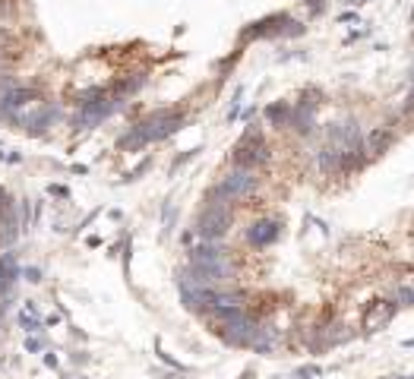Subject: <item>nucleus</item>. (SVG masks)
Segmentation results:
<instances>
[{"instance_id":"f8f14e48","label":"nucleus","mask_w":414,"mask_h":379,"mask_svg":"<svg viewBox=\"0 0 414 379\" xmlns=\"http://www.w3.org/2000/svg\"><path fill=\"white\" fill-rule=\"evenodd\" d=\"M389 142H392V130H389V126H379V130H373V133L367 136V142H364V152H367V158L370 155H379V152H383Z\"/></svg>"},{"instance_id":"1a4fd4ad","label":"nucleus","mask_w":414,"mask_h":379,"mask_svg":"<svg viewBox=\"0 0 414 379\" xmlns=\"http://www.w3.org/2000/svg\"><path fill=\"white\" fill-rule=\"evenodd\" d=\"M288 126H294L301 136H310L313 126H317V117H313V108H304V104H294L291 117H288Z\"/></svg>"},{"instance_id":"39448f33","label":"nucleus","mask_w":414,"mask_h":379,"mask_svg":"<svg viewBox=\"0 0 414 379\" xmlns=\"http://www.w3.org/2000/svg\"><path fill=\"white\" fill-rule=\"evenodd\" d=\"M326 139H329V146H335V149H342V152L361 149L364 146L361 126L354 124V120H335V124H329L326 126Z\"/></svg>"},{"instance_id":"9d476101","label":"nucleus","mask_w":414,"mask_h":379,"mask_svg":"<svg viewBox=\"0 0 414 379\" xmlns=\"http://www.w3.org/2000/svg\"><path fill=\"white\" fill-rule=\"evenodd\" d=\"M275 342H279V332H275V329H272V326H256L250 348L259 351V354H269V351L275 348Z\"/></svg>"},{"instance_id":"9b49d317","label":"nucleus","mask_w":414,"mask_h":379,"mask_svg":"<svg viewBox=\"0 0 414 379\" xmlns=\"http://www.w3.org/2000/svg\"><path fill=\"white\" fill-rule=\"evenodd\" d=\"M339 162H342V149H335V146H329V142L317 152V168L323 174H335L339 171Z\"/></svg>"},{"instance_id":"423d86ee","label":"nucleus","mask_w":414,"mask_h":379,"mask_svg":"<svg viewBox=\"0 0 414 379\" xmlns=\"http://www.w3.org/2000/svg\"><path fill=\"white\" fill-rule=\"evenodd\" d=\"M54 120H57V108H51V104H29V111H19L16 124L23 126L26 133H45Z\"/></svg>"},{"instance_id":"0eeeda50","label":"nucleus","mask_w":414,"mask_h":379,"mask_svg":"<svg viewBox=\"0 0 414 379\" xmlns=\"http://www.w3.org/2000/svg\"><path fill=\"white\" fill-rule=\"evenodd\" d=\"M399 304L395 300H377V304H370V310L364 313V332H379L392 322Z\"/></svg>"},{"instance_id":"7ed1b4c3","label":"nucleus","mask_w":414,"mask_h":379,"mask_svg":"<svg viewBox=\"0 0 414 379\" xmlns=\"http://www.w3.org/2000/svg\"><path fill=\"white\" fill-rule=\"evenodd\" d=\"M231 228V206L228 202H209L196 222V234L203 240H221Z\"/></svg>"},{"instance_id":"ddd939ff","label":"nucleus","mask_w":414,"mask_h":379,"mask_svg":"<svg viewBox=\"0 0 414 379\" xmlns=\"http://www.w3.org/2000/svg\"><path fill=\"white\" fill-rule=\"evenodd\" d=\"M266 117H269L272 126H288V117H291V104H285V101L272 104V108H266Z\"/></svg>"},{"instance_id":"4468645a","label":"nucleus","mask_w":414,"mask_h":379,"mask_svg":"<svg viewBox=\"0 0 414 379\" xmlns=\"http://www.w3.org/2000/svg\"><path fill=\"white\" fill-rule=\"evenodd\" d=\"M392 300H395L399 307H414V288H395Z\"/></svg>"},{"instance_id":"dca6fc26","label":"nucleus","mask_w":414,"mask_h":379,"mask_svg":"<svg viewBox=\"0 0 414 379\" xmlns=\"http://www.w3.org/2000/svg\"><path fill=\"white\" fill-rule=\"evenodd\" d=\"M7 206V196H3V190H0V208Z\"/></svg>"},{"instance_id":"f257e3e1","label":"nucleus","mask_w":414,"mask_h":379,"mask_svg":"<svg viewBox=\"0 0 414 379\" xmlns=\"http://www.w3.org/2000/svg\"><path fill=\"white\" fill-rule=\"evenodd\" d=\"M181 126H184L181 111H155L146 120H139V124L124 136L121 149H143L149 142H159V139H165V136H171L174 130H181Z\"/></svg>"},{"instance_id":"6e6552de","label":"nucleus","mask_w":414,"mask_h":379,"mask_svg":"<svg viewBox=\"0 0 414 379\" xmlns=\"http://www.w3.org/2000/svg\"><path fill=\"white\" fill-rule=\"evenodd\" d=\"M282 234V224L275 222V218H263V222H256L247 228V244L250 246H269L275 244Z\"/></svg>"},{"instance_id":"f03ea898","label":"nucleus","mask_w":414,"mask_h":379,"mask_svg":"<svg viewBox=\"0 0 414 379\" xmlns=\"http://www.w3.org/2000/svg\"><path fill=\"white\" fill-rule=\"evenodd\" d=\"M253 190H256V174L247 171V168H234L209 193V202H228V206H231L234 200H244V196H250Z\"/></svg>"},{"instance_id":"20e7f679","label":"nucleus","mask_w":414,"mask_h":379,"mask_svg":"<svg viewBox=\"0 0 414 379\" xmlns=\"http://www.w3.org/2000/svg\"><path fill=\"white\" fill-rule=\"evenodd\" d=\"M269 162V149H266L263 136H259V130L256 126H250L247 133H244V139L237 142V149H234V164L237 168H247V171H253L256 164H266Z\"/></svg>"},{"instance_id":"2eb2a0df","label":"nucleus","mask_w":414,"mask_h":379,"mask_svg":"<svg viewBox=\"0 0 414 379\" xmlns=\"http://www.w3.org/2000/svg\"><path fill=\"white\" fill-rule=\"evenodd\" d=\"M414 111V79H411V92H408L405 104H402V114H411Z\"/></svg>"}]
</instances>
